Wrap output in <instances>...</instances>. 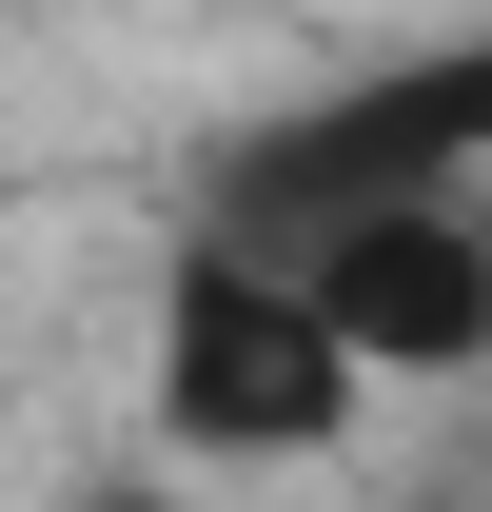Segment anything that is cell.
<instances>
[{"mask_svg": "<svg viewBox=\"0 0 492 512\" xmlns=\"http://www.w3.org/2000/svg\"><path fill=\"white\" fill-rule=\"evenodd\" d=\"M473 158H492V40H453V60H394V79H355V99H315V119L237 138L217 237L237 256H315V237H355V217L453 197Z\"/></svg>", "mask_w": 492, "mask_h": 512, "instance_id": "obj_1", "label": "cell"}, {"mask_svg": "<svg viewBox=\"0 0 492 512\" xmlns=\"http://www.w3.org/2000/svg\"><path fill=\"white\" fill-rule=\"evenodd\" d=\"M158 414H178L197 453H335L355 434V335L315 316L296 256L197 237L178 296H158Z\"/></svg>", "mask_w": 492, "mask_h": 512, "instance_id": "obj_2", "label": "cell"}, {"mask_svg": "<svg viewBox=\"0 0 492 512\" xmlns=\"http://www.w3.org/2000/svg\"><path fill=\"white\" fill-rule=\"evenodd\" d=\"M296 276H315V316L355 335V375H473V355H492V237L453 217V197L315 237Z\"/></svg>", "mask_w": 492, "mask_h": 512, "instance_id": "obj_3", "label": "cell"}, {"mask_svg": "<svg viewBox=\"0 0 492 512\" xmlns=\"http://www.w3.org/2000/svg\"><path fill=\"white\" fill-rule=\"evenodd\" d=\"M119 512H158V493H119Z\"/></svg>", "mask_w": 492, "mask_h": 512, "instance_id": "obj_4", "label": "cell"}]
</instances>
